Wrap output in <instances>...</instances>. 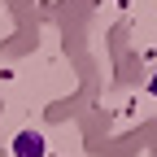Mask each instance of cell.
<instances>
[{
	"label": "cell",
	"instance_id": "obj_1",
	"mask_svg": "<svg viewBox=\"0 0 157 157\" xmlns=\"http://www.w3.org/2000/svg\"><path fill=\"white\" fill-rule=\"evenodd\" d=\"M13 157H44V135L22 131V135L13 140Z\"/></svg>",
	"mask_w": 157,
	"mask_h": 157
}]
</instances>
